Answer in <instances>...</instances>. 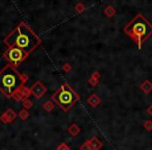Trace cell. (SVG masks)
Listing matches in <instances>:
<instances>
[{
  "mask_svg": "<svg viewBox=\"0 0 152 150\" xmlns=\"http://www.w3.org/2000/svg\"><path fill=\"white\" fill-rule=\"evenodd\" d=\"M4 43L9 47H16L29 54L41 43V39L24 22H21L7 38Z\"/></svg>",
  "mask_w": 152,
  "mask_h": 150,
  "instance_id": "obj_1",
  "label": "cell"
},
{
  "mask_svg": "<svg viewBox=\"0 0 152 150\" xmlns=\"http://www.w3.org/2000/svg\"><path fill=\"white\" fill-rule=\"evenodd\" d=\"M30 91H31V93L34 94L36 97L39 98V97H41V96H42L45 92H46V88H45L42 83L38 81V83H36L34 86H32Z\"/></svg>",
  "mask_w": 152,
  "mask_h": 150,
  "instance_id": "obj_6",
  "label": "cell"
},
{
  "mask_svg": "<svg viewBox=\"0 0 152 150\" xmlns=\"http://www.w3.org/2000/svg\"><path fill=\"white\" fill-rule=\"evenodd\" d=\"M124 31L134 40L139 48H141L144 41L152 34V24L143 15H137L125 26Z\"/></svg>",
  "mask_w": 152,
  "mask_h": 150,
  "instance_id": "obj_3",
  "label": "cell"
},
{
  "mask_svg": "<svg viewBox=\"0 0 152 150\" xmlns=\"http://www.w3.org/2000/svg\"><path fill=\"white\" fill-rule=\"evenodd\" d=\"M27 55L28 53H26L25 51L21 50L19 48H16V47H9V49L4 53L5 59L13 67H17L20 63H22L27 57Z\"/></svg>",
  "mask_w": 152,
  "mask_h": 150,
  "instance_id": "obj_5",
  "label": "cell"
},
{
  "mask_svg": "<svg viewBox=\"0 0 152 150\" xmlns=\"http://www.w3.org/2000/svg\"><path fill=\"white\" fill-rule=\"evenodd\" d=\"M25 83V77L12 65H7L0 71V90L7 96H14Z\"/></svg>",
  "mask_w": 152,
  "mask_h": 150,
  "instance_id": "obj_2",
  "label": "cell"
},
{
  "mask_svg": "<svg viewBox=\"0 0 152 150\" xmlns=\"http://www.w3.org/2000/svg\"><path fill=\"white\" fill-rule=\"evenodd\" d=\"M53 99L64 110H68L79 99V96L74 92V90L72 88H70L68 85L64 83L57 90L56 93L54 94Z\"/></svg>",
  "mask_w": 152,
  "mask_h": 150,
  "instance_id": "obj_4",
  "label": "cell"
}]
</instances>
